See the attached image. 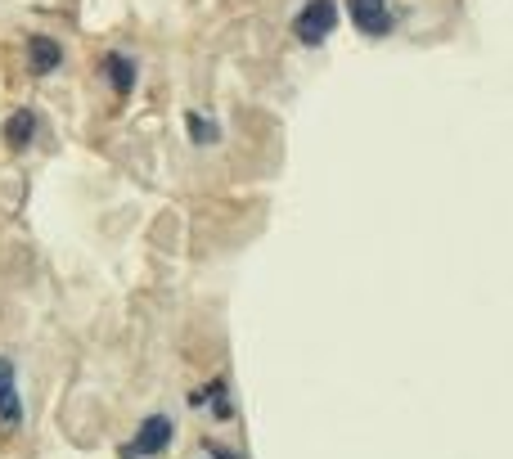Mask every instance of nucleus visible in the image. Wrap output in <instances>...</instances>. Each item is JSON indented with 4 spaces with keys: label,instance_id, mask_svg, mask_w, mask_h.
<instances>
[{
    "label": "nucleus",
    "instance_id": "obj_1",
    "mask_svg": "<svg viewBox=\"0 0 513 459\" xmlns=\"http://www.w3.org/2000/svg\"><path fill=\"white\" fill-rule=\"evenodd\" d=\"M333 27H338V0H306L302 14L293 18V36H297L302 45L329 41Z\"/></svg>",
    "mask_w": 513,
    "mask_h": 459
},
{
    "label": "nucleus",
    "instance_id": "obj_6",
    "mask_svg": "<svg viewBox=\"0 0 513 459\" xmlns=\"http://www.w3.org/2000/svg\"><path fill=\"white\" fill-rule=\"evenodd\" d=\"M32 135H36V113H32V108H18V113L5 122V144H9V149H27V144H32Z\"/></svg>",
    "mask_w": 513,
    "mask_h": 459
},
{
    "label": "nucleus",
    "instance_id": "obj_3",
    "mask_svg": "<svg viewBox=\"0 0 513 459\" xmlns=\"http://www.w3.org/2000/svg\"><path fill=\"white\" fill-rule=\"evenodd\" d=\"M347 14L365 36H387L392 32V23H396L392 9H387L383 0H347Z\"/></svg>",
    "mask_w": 513,
    "mask_h": 459
},
{
    "label": "nucleus",
    "instance_id": "obj_2",
    "mask_svg": "<svg viewBox=\"0 0 513 459\" xmlns=\"http://www.w3.org/2000/svg\"><path fill=\"white\" fill-rule=\"evenodd\" d=\"M171 437H176V428H171L167 414H149V419L140 423V432L126 441L122 459H153V455H162V450L171 446Z\"/></svg>",
    "mask_w": 513,
    "mask_h": 459
},
{
    "label": "nucleus",
    "instance_id": "obj_4",
    "mask_svg": "<svg viewBox=\"0 0 513 459\" xmlns=\"http://www.w3.org/2000/svg\"><path fill=\"white\" fill-rule=\"evenodd\" d=\"M18 419H23V401L14 387V365L0 356V428H18Z\"/></svg>",
    "mask_w": 513,
    "mask_h": 459
},
{
    "label": "nucleus",
    "instance_id": "obj_8",
    "mask_svg": "<svg viewBox=\"0 0 513 459\" xmlns=\"http://www.w3.org/2000/svg\"><path fill=\"white\" fill-rule=\"evenodd\" d=\"M185 126H189V140H194V144H216V140H221V126H216L212 117H203V113H189Z\"/></svg>",
    "mask_w": 513,
    "mask_h": 459
},
{
    "label": "nucleus",
    "instance_id": "obj_7",
    "mask_svg": "<svg viewBox=\"0 0 513 459\" xmlns=\"http://www.w3.org/2000/svg\"><path fill=\"white\" fill-rule=\"evenodd\" d=\"M104 72H108V81H113L117 95H126V90L135 86V63L126 59V54H108V59H104Z\"/></svg>",
    "mask_w": 513,
    "mask_h": 459
},
{
    "label": "nucleus",
    "instance_id": "obj_5",
    "mask_svg": "<svg viewBox=\"0 0 513 459\" xmlns=\"http://www.w3.org/2000/svg\"><path fill=\"white\" fill-rule=\"evenodd\" d=\"M27 63H32V72H54L63 63V50H59V41H50V36H32L27 41Z\"/></svg>",
    "mask_w": 513,
    "mask_h": 459
}]
</instances>
